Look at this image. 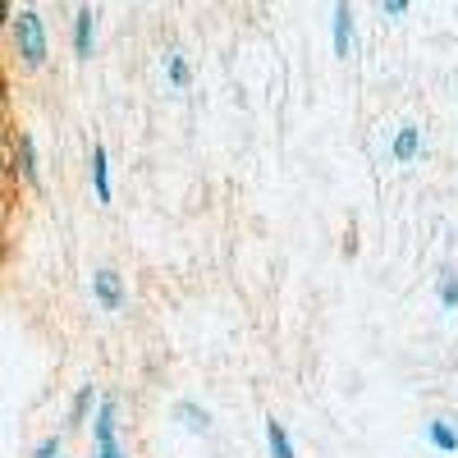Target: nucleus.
<instances>
[{
    "instance_id": "1",
    "label": "nucleus",
    "mask_w": 458,
    "mask_h": 458,
    "mask_svg": "<svg viewBox=\"0 0 458 458\" xmlns=\"http://www.w3.org/2000/svg\"><path fill=\"white\" fill-rule=\"evenodd\" d=\"M14 47H19V60L28 69H42L47 64V23L37 10H23L14 14Z\"/></svg>"
},
{
    "instance_id": "2",
    "label": "nucleus",
    "mask_w": 458,
    "mask_h": 458,
    "mask_svg": "<svg viewBox=\"0 0 458 458\" xmlns=\"http://www.w3.org/2000/svg\"><path fill=\"white\" fill-rule=\"evenodd\" d=\"M92 298L101 312H120L124 308V280L110 271V266H101V271L92 276Z\"/></svg>"
},
{
    "instance_id": "3",
    "label": "nucleus",
    "mask_w": 458,
    "mask_h": 458,
    "mask_svg": "<svg viewBox=\"0 0 458 458\" xmlns=\"http://www.w3.org/2000/svg\"><path fill=\"white\" fill-rule=\"evenodd\" d=\"M335 55L339 60L353 55V10H349V0H335Z\"/></svg>"
},
{
    "instance_id": "4",
    "label": "nucleus",
    "mask_w": 458,
    "mask_h": 458,
    "mask_svg": "<svg viewBox=\"0 0 458 458\" xmlns=\"http://www.w3.org/2000/svg\"><path fill=\"white\" fill-rule=\"evenodd\" d=\"M92 47H97V14L83 5L73 19V51H79V60H92Z\"/></svg>"
},
{
    "instance_id": "5",
    "label": "nucleus",
    "mask_w": 458,
    "mask_h": 458,
    "mask_svg": "<svg viewBox=\"0 0 458 458\" xmlns=\"http://www.w3.org/2000/svg\"><path fill=\"white\" fill-rule=\"evenodd\" d=\"M174 422L188 427L193 436H207V431H211V412H207L202 403H174Z\"/></svg>"
},
{
    "instance_id": "6",
    "label": "nucleus",
    "mask_w": 458,
    "mask_h": 458,
    "mask_svg": "<svg viewBox=\"0 0 458 458\" xmlns=\"http://www.w3.org/2000/svg\"><path fill=\"white\" fill-rule=\"evenodd\" d=\"M92 188H97V202L110 207V157H106V147H92Z\"/></svg>"
},
{
    "instance_id": "7",
    "label": "nucleus",
    "mask_w": 458,
    "mask_h": 458,
    "mask_svg": "<svg viewBox=\"0 0 458 458\" xmlns=\"http://www.w3.org/2000/svg\"><path fill=\"white\" fill-rule=\"evenodd\" d=\"M427 440H431L436 449H445V454H458V431H454V422H445V417L427 422Z\"/></svg>"
},
{
    "instance_id": "8",
    "label": "nucleus",
    "mask_w": 458,
    "mask_h": 458,
    "mask_svg": "<svg viewBox=\"0 0 458 458\" xmlns=\"http://www.w3.org/2000/svg\"><path fill=\"white\" fill-rule=\"evenodd\" d=\"M92 436L97 440H114V399L101 394L97 399V422H92Z\"/></svg>"
},
{
    "instance_id": "9",
    "label": "nucleus",
    "mask_w": 458,
    "mask_h": 458,
    "mask_svg": "<svg viewBox=\"0 0 458 458\" xmlns=\"http://www.w3.org/2000/svg\"><path fill=\"white\" fill-rule=\"evenodd\" d=\"M412 157H417V129L403 124V129L394 133V161H399V165H412Z\"/></svg>"
},
{
    "instance_id": "10",
    "label": "nucleus",
    "mask_w": 458,
    "mask_h": 458,
    "mask_svg": "<svg viewBox=\"0 0 458 458\" xmlns=\"http://www.w3.org/2000/svg\"><path fill=\"white\" fill-rule=\"evenodd\" d=\"M165 79H170V88H174V92H183V88H188V64H183V51H170V55H165Z\"/></svg>"
},
{
    "instance_id": "11",
    "label": "nucleus",
    "mask_w": 458,
    "mask_h": 458,
    "mask_svg": "<svg viewBox=\"0 0 458 458\" xmlns=\"http://www.w3.org/2000/svg\"><path fill=\"white\" fill-rule=\"evenodd\" d=\"M266 445H271V458H293V445L280 422H266Z\"/></svg>"
},
{
    "instance_id": "12",
    "label": "nucleus",
    "mask_w": 458,
    "mask_h": 458,
    "mask_svg": "<svg viewBox=\"0 0 458 458\" xmlns=\"http://www.w3.org/2000/svg\"><path fill=\"white\" fill-rule=\"evenodd\" d=\"M19 174H23L28 183H37V147H32L28 133L19 138Z\"/></svg>"
},
{
    "instance_id": "13",
    "label": "nucleus",
    "mask_w": 458,
    "mask_h": 458,
    "mask_svg": "<svg viewBox=\"0 0 458 458\" xmlns=\"http://www.w3.org/2000/svg\"><path fill=\"white\" fill-rule=\"evenodd\" d=\"M440 308L445 312H458V271H445L440 276Z\"/></svg>"
},
{
    "instance_id": "14",
    "label": "nucleus",
    "mask_w": 458,
    "mask_h": 458,
    "mask_svg": "<svg viewBox=\"0 0 458 458\" xmlns=\"http://www.w3.org/2000/svg\"><path fill=\"white\" fill-rule=\"evenodd\" d=\"M32 458H60V436H47L42 445L32 449Z\"/></svg>"
},
{
    "instance_id": "15",
    "label": "nucleus",
    "mask_w": 458,
    "mask_h": 458,
    "mask_svg": "<svg viewBox=\"0 0 458 458\" xmlns=\"http://www.w3.org/2000/svg\"><path fill=\"white\" fill-rule=\"evenodd\" d=\"M380 5H386V14H390V19H403L412 0H380Z\"/></svg>"
},
{
    "instance_id": "16",
    "label": "nucleus",
    "mask_w": 458,
    "mask_h": 458,
    "mask_svg": "<svg viewBox=\"0 0 458 458\" xmlns=\"http://www.w3.org/2000/svg\"><path fill=\"white\" fill-rule=\"evenodd\" d=\"M97 458H124L114 440H97Z\"/></svg>"
},
{
    "instance_id": "17",
    "label": "nucleus",
    "mask_w": 458,
    "mask_h": 458,
    "mask_svg": "<svg viewBox=\"0 0 458 458\" xmlns=\"http://www.w3.org/2000/svg\"><path fill=\"white\" fill-rule=\"evenodd\" d=\"M88 403H92V390H83V399H79V403H73V422H79V417L88 412Z\"/></svg>"
}]
</instances>
